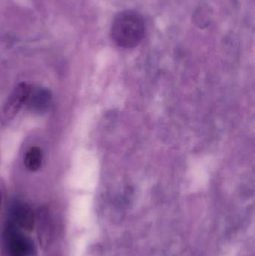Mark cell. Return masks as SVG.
<instances>
[{
	"mask_svg": "<svg viewBox=\"0 0 255 256\" xmlns=\"http://www.w3.org/2000/svg\"><path fill=\"white\" fill-rule=\"evenodd\" d=\"M34 214L28 206H18L12 210L8 222L19 230L30 232L34 228Z\"/></svg>",
	"mask_w": 255,
	"mask_h": 256,
	"instance_id": "4",
	"label": "cell"
},
{
	"mask_svg": "<svg viewBox=\"0 0 255 256\" xmlns=\"http://www.w3.org/2000/svg\"><path fill=\"white\" fill-rule=\"evenodd\" d=\"M4 245L9 256H33L34 245L21 230L10 222L6 224L4 232Z\"/></svg>",
	"mask_w": 255,
	"mask_h": 256,
	"instance_id": "2",
	"label": "cell"
},
{
	"mask_svg": "<svg viewBox=\"0 0 255 256\" xmlns=\"http://www.w3.org/2000/svg\"><path fill=\"white\" fill-rule=\"evenodd\" d=\"M43 154L41 149L37 146L30 148L24 156V166L30 172H37L41 166Z\"/></svg>",
	"mask_w": 255,
	"mask_h": 256,
	"instance_id": "6",
	"label": "cell"
},
{
	"mask_svg": "<svg viewBox=\"0 0 255 256\" xmlns=\"http://www.w3.org/2000/svg\"><path fill=\"white\" fill-rule=\"evenodd\" d=\"M30 90L25 82L18 84L10 93L3 108V115L7 120H12L20 110L29 97Z\"/></svg>",
	"mask_w": 255,
	"mask_h": 256,
	"instance_id": "3",
	"label": "cell"
},
{
	"mask_svg": "<svg viewBox=\"0 0 255 256\" xmlns=\"http://www.w3.org/2000/svg\"><path fill=\"white\" fill-rule=\"evenodd\" d=\"M0 202H1V198H0Z\"/></svg>",
	"mask_w": 255,
	"mask_h": 256,
	"instance_id": "7",
	"label": "cell"
},
{
	"mask_svg": "<svg viewBox=\"0 0 255 256\" xmlns=\"http://www.w3.org/2000/svg\"><path fill=\"white\" fill-rule=\"evenodd\" d=\"M36 221V230H37V237L42 248H46L50 244L52 240V224L49 220L47 212L41 210L37 214Z\"/></svg>",
	"mask_w": 255,
	"mask_h": 256,
	"instance_id": "5",
	"label": "cell"
},
{
	"mask_svg": "<svg viewBox=\"0 0 255 256\" xmlns=\"http://www.w3.org/2000/svg\"><path fill=\"white\" fill-rule=\"evenodd\" d=\"M146 32L143 16L133 10H125L115 16L111 27L112 40L120 48L132 49L140 44Z\"/></svg>",
	"mask_w": 255,
	"mask_h": 256,
	"instance_id": "1",
	"label": "cell"
}]
</instances>
